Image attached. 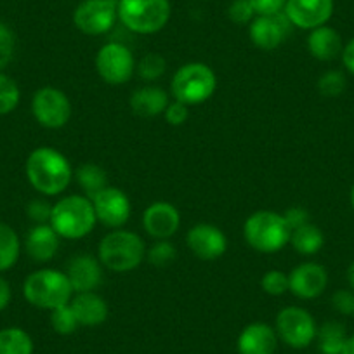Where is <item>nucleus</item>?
<instances>
[{"mask_svg":"<svg viewBox=\"0 0 354 354\" xmlns=\"http://www.w3.org/2000/svg\"><path fill=\"white\" fill-rule=\"evenodd\" d=\"M0 354H33V340L18 326L0 330Z\"/></svg>","mask_w":354,"mask_h":354,"instance_id":"cd10ccee","label":"nucleus"},{"mask_svg":"<svg viewBox=\"0 0 354 354\" xmlns=\"http://www.w3.org/2000/svg\"><path fill=\"white\" fill-rule=\"evenodd\" d=\"M290 292L299 299L311 301L319 297L328 287V273L318 262H302L288 274Z\"/></svg>","mask_w":354,"mask_h":354,"instance_id":"dca6fc26","label":"nucleus"},{"mask_svg":"<svg viewBox=\"0 0 354 354\" xmlns=\"http://www.w3.org/2000/svg\"><path fill=\"white\" fill-rule=\"evenodd\" d=\"M333 0H287L283 12L292 26L311 32L328 23L333 15Z\"/></svg>","mask_w":354,"mask_h":354,"instance_id":"ddd939ff","label":"nucleus"},{"mask_svg":"<svg viewBox=\"0 0 354 354\" xmlns=\"http://www.w3.org/2000/svg\"><path fill=\"white\" fill-rule=\"evenodd\" d=\"M23 295L35 308L53 311L61 306L70 304L75 292L66 273L44 268V270L33 271L32 274H28L23 283Z\"/></svg>","mask_w":354,"mask_h":354,"instance_id":"39448f33","label":"nucleus"},{"mask_svg":"<svg viewBox=\"0 0 354 354\" xmlns=\"http://www.w3.org/2000/svg\"><path fill=\"white\" fill-rule=\"evenodd\" d=\"M96 70L110 85L127 84L136 73V61L131 49L120 42H108L96 56Z\"/></svg>","mask_w":354,"mask_h":354,"instance_id":"9d476101","label":"nucleus"},{"mask_svg":"<svg viewBox=\"0 0 354 354\" xmlns=\"http://www.w3.org/2000/svg\"><path fill=\"white\" fill-rule=\"evenodd\" d=\"M347 281H349L351 287L354 288V261L351 262V266L347 268Z\"/></svg>","mask_w":354,"mask_h":354,"instance_id":"a18cd8bd","label":"nucleus"},{"mask_svg":"<svg viewBox=\"0 0 354 354\" xmlns=\"http://www.w3.org/2000/svg\"><path fill=\"white\" fill-rule=\"evenodd\" d=\"M170 0H118V19L138 35H153L170 19Z\"/></svg>","mask_w":354,"mask_h":354,"instance_id":"0eeeda50","label":"nucleus"},{"mask_svg":"<svg viewBox=\"0 0 354 354\" xmlns=\"http://www.w3.org/2000/svg\"><path fill=\"white\" fill-rule=\"evenodd\" d=\"M93 200L84 195H70L53 205L49 224L61 238L80 240L88 236L96 226Z\"/></svg>","mask_w":354,"mask_h":354,"instance_id":"f03ea898","label":"nucleus"},{"mask_svg":"<svg viewBox=\"0 0 354 354\" xmlns=\"http://www.w3.org/2000/svg\"><path fill=\"white\" fill-rule=\"evenodd\" d=\"M131 110L138 117L151 118L165 113L169 106V94L162 87L156 85H145V87L136 88L131 96Z\"/></svg>","mask_w":354,"mask_h":354,"instance_id":"4be33fe9","label":"nucleus"},{"mask_svg":"<svg viewBox=\"0 0 354 354\" xmlns=\"http://www.w3.org/2000/svg\"><path fill=\"white\" fill-rule=\"evenodd\" d=\"M16 49L15 32L8 25L0 23V70L11 63Z\"/></svg>","mask_w":354,"mask_h":354,"instance_id":"c9c22d12","label":"nucleus"},{"mask_svg":"<svg viewBox=\"0 0 354 354\" xmlns=\"http://www.w3.org/2000/svg\"><path fill=\"white\" fill-rule=\"evenodd\" d=\"M278 347V333L268 323H250L238 337L240 354H274Z\"/></svg>","mask_w":354,"mask_h":354,"instance_id":"6ab92c4d","label":"nucleus"},{"mask_svg":"<svg viewBox=\"0 0 354 354\" xmlns=\"http://www.w3.org/2000/svg\"><path fill=\"white\" fill-rule=\"evenodd\" d=\"M146 257V245L139 234L127 230H113L103 236L97 247V259L115 273H129L141 266Z\"/></svg>","mask_w":354,"mask_h":354,"instance_id":"7ed1b4c3","label":"nucleus"},{"mask_svg":"<svg viewBox=\"0 0 354 354\" xmlns=\"http://www.w3.org/2000/svg\"><path fill=\"white\" fill-rule=\"evenodd\" d=\"M292 23L285 12L268 16H255L250 23V40L262 50H273L285 42L290 33Z\"/></svg>","mask_w":354,"mask_h":354,"instance_id":"2eb2a0df","label":"nucleus"},{"mask_svg":"<svg viewBox=\"0 0 354 354\" xmlns=\"http://www.w3.org/2000/svg\"><path fill=\"white\" fill-rule=\"evenodd\" d=\"M75 177H77V183L82 189L85 192V196L93 200L94 196L100 192H103L108 185V174L106 170L103 169L97 163H84L77 169L75 172Z\"/></svg>","mask_w":354,"mask_h":354,"instance_id":"393cba45","label":"nucleus"},{"mask_svg":"<svg viewBox=\"0 0 354 354\" xmlns=\"http://www.w3.org/2000/svg\"><path fill=\"white\" fill-rule=\"evenodd\" d=\"M261 288L268 295H283L290 292V281H288V274L280 270H271L264 273L261 278Z\"/></svg>","mask_w":354,"mask_h":354,"instance_id":"72a5a7b5","label":"nucleus"},{"mask_svg":"<svg viewBox=\"0 0 354 354\" xmlns=\"http://www.w3.org/2000/svg\"><path fill=\"white\" fill-rule=\"evenodd\" d=\"M165 120L169 122L170 125H174V127H179V125L186 124L189 118V106L188 104L181 103V101H172V103H169V106H167L165 110Z\"/></svg>","mask_w":354,"mask_h":354,"instance_id":"4c0bfd02","label":"nucleus"},{"mask_svg":"<svg viewBox=\"0 0 354 354\" xmlns=\"http://www.w3.org/2000/svg\"><path fill=\"white\" fill-rule=\"evenodd\" d=\"M332 306L337 313L346 316L354 315V292L351 290H337L332 295Z\"/></svg>","mask_w":354,"mask_h":354,"instance_id":"58836bf2","label":"nucleus"},{"mask_svg":"<svg viewBox=\"0 0 354 354\" xmlns=\"http://www.w3.org/2000/svg\"><path fill=\"white\" fill-rule=\"evenodd\" d=\"M290 243L297 254L315 255L325 245V236H323V231L318 226H315L313 223H308L292 230Z\"/></svg>","mask_w":354,"mask_h":354,"instance_id":"b1692460","label":"nucleus"},{"mask_svg":"<svg viewBox=\"0 0 354 354\" xmlns=\"http://www.w3.org/2000/svg\"><path fill=\"white\" fill-rule=\"evenodd\" d=\"M19 100H21V93H19L18 84L8 75L0 73V117L15 111Z\"/></svg>","mask_w":354,"mask_h":354,"instance_id":"c85d7f7f","label":"nucleus"},{"mask_svg":"<svg viewBox=\"0 0 354 354\" xmlns=\"http://www.w3.org/2000/svg\"><path fill=\"white\" fill-rule=\"evenodd\" d=\"M21 254V241L18 233L8 224L0 223V273L11 270Z\"/></svg>","mask_w":354,"mask_h":354,"instance_id":"bb28decb","label":"nucleus"},{"mask_svg":"<svg viewBox=\"0 0 354 354\" xmlns=\"http://www.w3.org/2000/svg\"><path fill=\"white\" fill-rule=\"evenodd\" d=\"M32 113L42 127L61 129L70 122L71 103L61 88L42 87L33 94Z\"/></svg>","mask_w":354,"mask_h":354,"instance_id":"9b49d317","label":"nucleus"},{"mask_svg":"<svg viewBox=\"0 0 354 354\" xmlns=\"http://www.w3.org/2000/svg\"><path fill=\"white\" fill-rule=\"evenodd\" d=\"M25 172L30 185L46 196L61 195L73 177L70 160L50 146H40L30 153Z\"/></svg>","mask_w":354,"mask_h":354,"instance_id":"f257e3e1","label":"nucleus"},{"mask_svg":"<svg viewBox=\"0 0 354 354\" xmlns=\"http://www.w3.org/2000/svg\"><path fill=\"white\" fill-rule=\"evenodd\" d=\"M11 285H9V281L4 277H0V311H4L8 308L9 302H11Z\"/></svg>","mask_w":354,"mask_h":354,"instance_id":"37998d69","label":"nucleus"},{"mask_svg":"<svg viewBox=\"0 0 354 354\" xmlns=\"http://www.w3.org/2000/svg\"><path fill=\"white\" fill-rule=\"evenodd\" d=\"M118 19V0H84L73 12V25L85 35H104Z\"/></svg>","mask_w":354,"mask_h":354,"instance_id":"1a4fd4ad","label":"nucleus"},{"mask_svg":"<svg viewBox=\"0 0 354 354\" xmlns=\"http://www.w3.org/2000/svg\"><path fill=\"white\" fill-rule=\"evenodd\" d=\"M136 70H138V75L142 80L155 82L158 80V78H162V75L165 73L167 61L163 59V56H160V54H146V56L138 63Z\"/></svg>","mask_w":354,"mask_h":354,"instance_id":"7c9ffc66","label":"nucleus"},{"mask_svg":"<svg viewBox=\"0 0 354 354\" xmlns=\"http://www.w3.org/2000/svg\"><path fill=\"white\" fill-rule=\"evenodd\" d=\"M97 223L111 230H120L131 217V200L122 189L106 186L93 198Z\"/></svg>","mask_w":354,"mask_h":354,"instance_id":"f8f14e48","label":"nucleus"},{"mask_svg":"<svg viewBox=\"0 0 354 354\" xmlns=\"http://www.w3.org/2000/svg\"><path fill=\"white\" fill-rule=\"evenodd\" d=\"M316 323L309 311L299 306L283 308L277 316V333L278 339L283 340L287 346L294 349H304L311 346L316 339Z\"/></svg>","mask_w":354,"mask_h":354,"instance_id":"6e6552de","label":"nucleus"},{"mask_svg":"<svg viewBox=\"0 0 354 354\" xmlns=\"http://www.w3.org/2000/svg\"><path fill=\"white\" fill-rule=\"evenodd\" d=\"M290 226L283 214L273 210H257L243 224V236L254 250L274 254L290 243Z\"/></svg>","mask_w":354,"mask_h":354,"instance_id":"20e7f679","label":"nucleus"},{"mask_svg":"<svg viewBox=\"0 0 354 354\" xmlns=\"http://www.w3.org/2000/svg\"><path fill=\"white\" fill-rule=\"evenodd\" d=\"M66 277L70 280L75 294L82 292H96L103 281V264L93 255H75L66 268Z\"/></svg>","mask_w":354,"mask_h":354,"instance_id":"a211bd4d","label":"nucleus"},{"mask_svg":"<svg viewBox=\"0 0 354 354\" xmlns=\"http://www.w3.org/2000/svg\"><path fill=\"white\" fill-rule=\"evenodd\" d=\"M30 219L35 224H49L50 214H53V205L46 200H32L26 209Z\"/></svg>","mask_w":354,"mask_h":354,"instance_id":"e433bc0d","label":"nucleus"},{"mask_svg":"<svg viewBox=\"0 0 354 354\" xmlns=\"http://www.w3.org/2000/svg\"><path fill=\"white\" fill-rule=\"evenodd\" d=\"M186 245L202 261H216L227 250V238L224 231L214 224L200 223L188 231Z\"/></svg>","mask_w":354,"mask_h":354,"instance_id":"4468645a","label":"nucleus"},{"mask_svg":"<svg viewBox=\"0 0 354 354\" xmlns=\"http://www.w3.org/2000/svg\"><path fill=\"white\" fill-rule=\"evenodd\" d=\"M71 309L82 326H100L108 319V304L96 292L75 294L70 301Z\"/></svg>","mask_w":354,"mask_h":354,"instance_id":"412c9836","label":"nucleus"},{"mask_svg":"<svg viewBox=\"0 0 354 354\" xmlns=\"http://www.w3.org/2000/svg\"><path fill=\"white\" fill-rule=\"evenodd\" d=\"M217 88V77L205 63L183 64L170 82V93L176 101L195 106L209 101Z\"/></svg>","mask_w":354,"mask_h":354,"instance_id":"423d86ee","label":"nucleus"},{"mask_svg":"<svg viewBox=\"0 0 354 354\" xmlns=\"http://www.w3.org/2000/svg\"><path fill=\"white\" fill-rule=\"evenodd\" d=\"M340 56H342V63L344 66H346V70L354 75V37L346 44V46H344L342 54H340Z\"/></svg>","mask_w":354,"mask_h":354,"instance_id":"79ce46f5","label":"nucleus"},{"mask_svg":"<svg viewBox=\"0 0 354 354\" xmlns=\"http://www.w3.org/2000/svg\"><path fill=\"white\" fill-rule=\"evenodd\" d=\"M283 217L288 226H290V230H295V227L309 223V212L304 207H290L288 210H285Z\"/></svg>","mask_w":354,"mask_h":354,"instance_id":"a19ab883","label":"nucleus"},{"mask_svg":"<svg viewBox=\"0 0 354 354\" xmlns=\"http://www.w3.org/2000/svg\"><path fill=\"white\" fill-rule=\"evenodd\" d=\"M149 264L156 266V268H165V266L172 264L177 257V250L169 240H156L146 252Z\"/></svg>","mask_w":354,"mask_h":354,"instance_id":"473e14b6","label":"nucleus"},{"mask_svg":"<svg viewBox=\"0 0 354 354\" xmlns=\"http://www.w3.org/2000/svg\"><path fill=\"white\" fill-rule=\"evenodd\" d=\"M342 354H354V335L347 337V342L346 346H344Z\"/></svg>","mask_w":354,"mask_h":354,"instance_id":"c03bdc74","label":"nucleus"},{"mask_svg":"<svg viewBox=\"0 0 354 354\" xmlns=\"http://www.w3.org/2000/svg\"><path fill=\"white\" fill-rule=\"evenodd\" d=\"M351 205H353V209H354V186H353V189H351Z\"/></svg>","mask_w":354,"mask_h":354,"instance_id":"49530a36","label":"nucleus"},{"mask_svg":"<svg viewBox=\"0 0 354 354\" xmlns=\"http://www.w3.org/2000/svg\"><path fill=\"white\" fill-rule=\"evenodd\" d=\"M227 16L236 25H248L257 15L250 0H233L227 8Z\"/></svg>","mask_w":354,"mask_h":354,"instance_id":"f704fd0d","label":"nucleus"},{"mask_svg":"<svg viewBox=\"0 0 354 354\" xmlns=\"http://www.w3.org/2000/svg\"><path fill=\"white\" fill-rule=\"evenodd\" d=\"M50 325L59 335H71L80 326V323H78L71 306L66 304L50 311Z\"/></svg>","mask_w":354,"mask_h":354,"instance_id":"c756f323","label":"nucleus"},{"mask_svg":"<svg viewBox=\"0 0 354 354\" xmlns=\"http://www.w3.org/2000/svg\"><path fill=\"white\" fill-rule=\"evenodd\" d=\"M308 49L319 61H332L342 54V37L332 26H318L308 37Z\"/></svg>","mask_w":354,"mask_h":354,"instance_id":"5701e85b","label":"nucleus"},{"mask_svg":"<svg viewBox=\"0 0 354 354\" xmlns=\"http://www.w3.org/2000/svg\"><path fill=\"white\" fill-rule=\"evenodd\" d=\"M252 6L255 9L257 16H268V15H278L283 12L287 0H250Z\"/></svg>","mask_w":354,"mask_h":354,"instance_id":"ea45409f","label":"nucleus"},{"mask_svg":"<svg viewBox=\"0 0 354 354\" xmlns=\"http://www.w3.org/2000/svg\"><path fill=\"white\" fill-rule=\"evenodd\" d=\"M142 226L155 240H169L181 226V214L172 203L155 202L142 214Z\"/></svg>","mask_w":354,"mask_h":354,"instance_id":"f3484780","label":"nucleus"},{"mask_svg":"<svg viewBox=\"0 0 354 354\" xmlns=\"http://www.w3.org/2000/svg\"><path fill=\"white\" fill-rule=\"evenodd\" d=\"M316 339L322 354H342L347 342L346 326L339 322H326L316 332Z\"/></svg>","mask_w":354,"mask_h":354,"instance_id":"a878e982","label":"nucleus"},{"mask_svg":"<svg viewBox=\"0 0 354 354\" xmlns=\"http://www.w3.org/2000/svg\"><path fill=\"white\" fill-rule=\"evenodd\" d=\"M61 236L50 224H35L28 231L25 240V250L35 262H49L59 250Z\"/></svg>","mask_w":354,"mask_h":354,"instance_id":"aec40b11","label":"nucleus"},{"mask_svg":"<svg viewBox=\"0 0 354 354\" xmlns=\"http://www.w3.org/2000/svg\"><path fill=\"white\" fill-rule=\"evenodd\" d=\"M346 75L342 71L337 70H330L325 71V73L319 77L318 80V91L322 96L325 97H339L340 94L346 91Z\"/></svg>","mask_w":354,"mask_h":354,"instance_id":"2f4dec72","label":"nucleus"}]
</instances>
